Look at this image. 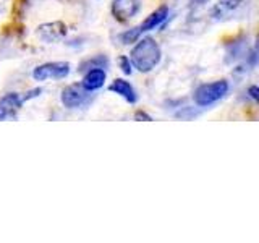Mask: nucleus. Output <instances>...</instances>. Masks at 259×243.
<instances>
[{
    "instance_id": "nucleus-1",
    "label": "nucleus",
    "mask_w": 259,
    "mask_h": 243,
    "mask_svg": "<svg viewBox=\"0 0 259 243\" xmlns=\"http://www.w3.org/2000/svg\"><path fill=\"white\" fill-rule=\"evenodd\" d=\"M162 51L160 46L152 37H143L138 39L130 52V60H132L133 68L140 73H149L160 63Z\"/></svg>"
},
{
    "instance_id": "nucleus-2",
    "label": "nucleus",
    "mask_w": 259,
    "mask_h": 243,
    "mask_svg": "<svg viewBox=\"0 0 259 243\" xmlns=\"http://www.w3.org/2000/svg\"><path fill=\"white\" fill-rule=\"evenodd\" d=\"M227 93H229V81L217 79V81H212V83L201 85L196 91H194L193 99L198 107H209V105L221 101Z\"/></svg>"
},
{
    "instance_id": "nucleus-3",
    "label": "nucleus",
    "mask_w": 259,
    "mask_h": 243,
    "mask_svg": "<svg viewBox=\"0 0 259 243\" xmlns=\"http://www.w3.org/2000/svg\"><path fill=\"white\" fill-rule=\"evenodd\" d=\"M60 101L63 104V107H67L70 110L81 109L93 101V93L86 91L81 83H73L62 89Z\"/></svg>"
},
{
    "instance_id": "nucleus-4",
    "label": "nucleus",
    "mask_w": 259,
    "mask_h": 243,
    "mask_svg": "<svg viewBox=\"0 0 259 243\" xmlns=\"http://www.w3.org/2000/svg\"><path fill=\"white\" fill-rule=\"evenodd\" d=\"M70 75V63L68 62H49L42 63L32 70V79L44 83L49 79H63Z\"/></svg>"
},
{
    "instance_id": "nucleus-5",
    "label": "nucleus",
    "mask_w": 259,
    "mask_h": 243,
    "mask_svg": "<svg viewBox=\"0 0 259 243\" xmlns=\"http://www.w3.org/2000/svg\"><path fill=\"white\" fill-rule=\"evenodd\" d=\"M141 8V0H113L112 15L120 23L132 20Z\"/></svg>"
},
{
    "instance_id": "nucleus-6",
    "label": "nucleus",
    "mask_w": 259,
    "mask_h": 243,
    "mask_svg": "<svg viewBox=\"0 0 259 243\" xmlns=\"http://www.w3.org/2000/svg\"><path fill=\"white\" fill-rule=\"evenodd\" d=\"M23 97L18 93H8L0 97V120H15L23 107Z\"/></svg>"
},
{
    "instance_id": "nucleus-7",
    "label": "nucleus",
    "mask_w": 259,
    "mask_h": 243,
    "mask_svg": "<svg viewBox=\"0 0 259 243\" xmlns=\"http://www.w3.org/2000/svg\"><path fill=\"white\" fill-rule=\"evenodd\" d=\"M67 24L63 21H51L37 26V36L44 43H55L67 36Z\"/></svg>"
},
{
    "instance_id": "nucleus-8",
    "label": "nucleus",
    "mask_w": 259,
    "mask_h": 243,
    "mask_svg": "<svg viewBox=\"0 0 259 243\" xmlns=\"http://www.w3.org/2000/svg\"><path fill=\"white\" fill-rule=\"evenodd\" d=\"M105 79H107V75H105L104 68H91V70H86L81 85H83L86 91L94 93L105 85Z\"/></svg>"
},
{
    "instance_id": "nucleus-9",
    "label": "nucleus",
    "mask_w": 259,
    "mask_h": 243,
    "mask_svg": "<svg viewBox=\"0 0 259 243\" xmlns=\"http://www.w3.org/2000/svg\"><path fill=\"white\" fill-rule=\"evenodd\" d=\"M109 91L113 94H118L120 97H123V99L130 104H135L138 101V94L135 91V88L130 85V81H126L123 78L113 79L112 85L109 86Z\"/></svg>"
},
{
    "instance_id": "nucleus-10",
    "label": "nucleus",
    "mask_w": 259,
    "mask_h": 243,
    "mask_svg": "<svg viewBox=\"0 0 259 243\" xmlns=\"http://www.w3.org/2000/svg\"><path fill=\"white\" fill-rule=\"evenodd\" d=\"M167 18H168V8L165 5H162L157 10H154L149 16H146V20L138 28H140L141 34H144V32H149L152 29H156L157 26H160Z\"/></svg>"
},
{
    "instance_id": "nucleus-11",
    "label": "nucleus",
    "mask_w": 259,
    "mask_h": 243,
    "mask_svg": "<svg viewBox=\"0 0 259 243\" xmlns=\"http://www.w3.org/2000/svg\"><path fill=\"white\" fill-rule=\"evenodd\" d=\"M107 67H109V59L105 55H94L79 65L81 70H91V68H104L105 70Z\"/></svg>"
},
{
    "instance_id": "nucleus-12",
    "label": "nucleus",
    "mask_w": 259,
    "mask_h": 243,
    "mask_svg": "<svg viewBox=\"0 0 259 243\" xmlns=\"http://www.w3.org/2000/svg\"><path fill=\"white\" fill-rule=\"evenodd\" d=\"M140 36H141V31H140V28L136 26V28L126 29L125 32H121V34H120V40H121V44L128 46V44L136 43V40L140 39Z\"/></svg>"
},
{
    "instance_id": "nucleus-13",
    "label": "nucleus",
    "mask_w": 259,
    "mask_h": 243,
    "mask_svg": "<svg viewBox=\"0 0 259 243\" xmlns=\"http://www.w3.org/2000/svg\"><path fill=\"white\" fill-rule=\"evenodd\" d=\"M117 62H118V67H120L121 73H125V75H132V73H133V65H132V60H130V57L120 55Z\"/></svg>"
},
{
    "instance_id": "nucleus-14",
    "label": "nucleus",
    "mask_w": 259,
    "mask_h": 243,
    "mask_svg": "<svg viewBox=\"0 0 259 243\" xmlns=\"http://www.w3.org/2000/svg\"><path fill=\"white\" fill-rule=\"evenodd\" d=\"M219 4H221L224 8H227V10H235V8H238L241 0H219Z\"/></svg>"
},
{
    "instance_id": "nucleus-15",
    "label": "nucleus",
    "mask_w": 259,
    "mask_h": 243,
    "mask_svg": "<svg viewBox=\"0 0 259 243\" xmlns=\"http://www.w3.org/2000/svg\"><path fill=\"white\" fill-rule=\"evenodd\" d=\"M40 93H42V89L40 88H36V89H31V91H28L24 96H21L23 97V101H29V99H32V97H37Z\"/></svg>"
},
{
    "instance_id": "nucleus-16",
    "label": "nucleus",
    "mask_w": 259,
    "mask_h": 243,
    "mask_svg": "<svg viewBox=\"0 0 259 243\" xmlns=\"http://www.w3.org/2000/svg\"><path fill=\"white\" fill-rule=\"evenodd\" d=\"M248 94H249L251 99L259 104V86H249L248 88Z\"/></svg>"
},
{
    "instance_id": "nucleus-17",
    "label": "nucleus",
    "mask_w": 259,
    "mask_h": 243,
    "mask_svg": "<svg viewBox=\"0 0 259 243\" xmlns=\"http://www.w3.org/2000/svg\"><path fill=\"white\" fill-rule=\"evenodd\" d=\"M135 118H136V120H141V122H151V120H152V117L148 115V113L143 112V110H138V112L135 113Z\"/></svg>"
},
{
    "instance_id": "nucleus-18",
    "label": "nucleus",
    "mask_w": 259,
    "mask_h": 243,
    "mask_svg": "<svg viewBox=\"0 0 259 243\" xmlns=\"http://www.w3.org/2000/svg\"><path fill=\"white\" fill-rule=\"evenodd\" d=\"M254 49H256V52H259V31H257V34H256V40H254Z\"/></svg>"
}]
</instances>
